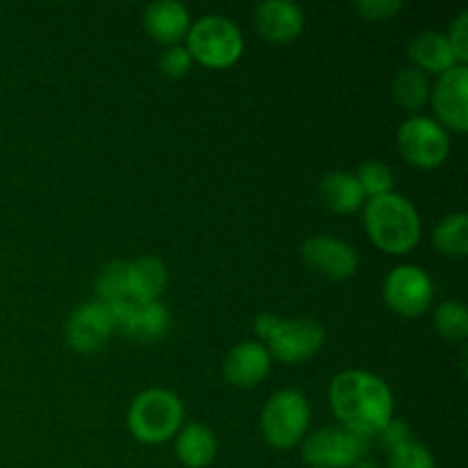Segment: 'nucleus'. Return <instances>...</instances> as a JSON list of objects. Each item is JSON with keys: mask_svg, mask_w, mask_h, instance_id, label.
I'll list each match as a JSON object with an SVG mask.
<instances>
[{"mask_svg": "<svg viewBox=\"0 0 468 468\" xmlns=\"http://www.w3.org/2000/svg\"><path fill=\"white\" fill-rule=\"evenodd\" d=\"M364 222L370 240L388 254H407L420 240V218L410 199L402 195L373 197L366 201Z\"/></svg>", "mask_w": 468, "mask_h": 468, "instance_id": "f03ea898", "label": "nucleus"}, {"mask_svg": "<svg viewBox=\"0 0 468 468\" xmlns=\"http://www.w3.org/2000/svg\"><path fill=\"white\" fill-rule=\"evenodd\" d=\"M311 423L309 400L300 391H277L261 414V432L277 451H288L304 441Z\"/></svg>", "mask_w": 468, "mask_h": 468, "instance_id": "423d86ee", "label": "nucleus"}, {"mask_svg": "<svg viewBox=\"0 0 468 468\" xmlns=\"http://www.w3.org/2000/svg\"><path fill=\"white\" fill-rule=\"evenodd\" d=\"M378 439H379V443H382V446L387 448L388 452L396 451V448H400L402 443L411 441L410 428H407V425L402 423V420H396V419H391L387 425H384L382 430H379Z\"/></svg>", "mask_w": 468, "mask_h": 468, "instance_id": "c756f323", "label": "nucleus"}, {"mask_svg": "<svg viewBox=\"0 0 468 468\" xmlns=\"http://www.w3.org/2000/svg\"><path fill=\"white\" fill-rule=\"evenodd\" d=\"M368 441L343 428H323L304 437L302 457L311 468H352L368 455Z\"/></svg>", "mask_w": 468, "mask_h": 468, "instance_id": "6e6552de", "label": "nucleus"}, {"mask_svg": "<svg viewBox=\"0 0 468 468\" xmlns=\"http://www.w3.org/2000/svg\"><path fill=\"white\" fill-rule=\"evenodd\" d=\"M434 329L451 343H462L468 336V311L462 302H443L434 311Z\"/></svg>", "mask_w": 468, "mask_h": 468, "instance_id": "b1692460", "label": "nucleus"}, {"mask_svg": "<svg viewBox=\"0 0 468 468\" xmlns=\"http://www.w3.org/2000/svg\"><path fill=\"white\" fill-rule=\"evenodd\" d=\"M176 452L178 462L187 468H206L213 464L218 455V441L215 434L206 425L190 423L176 434Z\"/></svg>", "mask_w": 468, "mask_h": 468, "instance_id": "aec40b11", "label": "nucleus"}, {"mask_svg": "<svg viewBox=\"0 0 468 468\" xmlns=\"http://www.w3.org/2000/svg\"><path fill=\"white\" fill-rule=\"evenodd\" d=\"M256 30L272 44H288L300 37L304 27V12L291 0H265L254 12Z\"/></svg>", "mask_w": 468, "mask_h": 468, "instance_id": "4468645a", "label": "nucleus"}, {"mask_svg": "<svg viewBox=\"0 0 468 468\" xmlns=\"http://www.w3.org/2000/svg\"><path fill=\"white\" fill-rule=\"evenodd\" d=\"M329 402L343 430L359 437H378L393 419V393L388 384L368 370H343L329 384Z\"/></svg>", "mask_w": 468, "mask_h": 468, "instance_id": "f257e3e1", "label": "nucleus"}, {"mask_svg": "<svg viewBox=\"0 0 468 468\" xmlns=\"http://www.w3.org/2000/svg\"><path fill=\"white\" fill-rule=\"evenodd\" d=\"M117 314V332L137 343H154L167 334L169 311L158 302H126L114 306Z\"/></svg>", "mask_w": 468, "mask_h": 468, "instance_id": "ddd939ff", "label": "nucleus"}, {"mask_svg": "<svg viewBox=\"0 0 468 468\" xmlns=\"http://www.w3.org/2000/svg\"><path fill=\"white\" fill-rule=\"evenodd\" d=\"M320 201L324 208L334 210V213H355L366 204V195L361 190L359 181L355 174L347 172H332L320 181Z\"/></svg>", "mask_w": 468, "mask_h": 468, "instance_id": "6ab92c4d", "label": "nucleus"}, {"mask_svg": "<svg viewBox=\"0 0 468 468\" xmlns=\"http://www.w3.org/2000/svg\"><path fill=\"white\" fill-rule=\"evenodd\" d=\"M432 242L448 259H464L468 251V215L452 213L434 227Z\"/></svg>", "mask_w": 468, "mask_h": 468, "instance_id": "4be33fe9", "label": "nucleus"}, {"mask_svg": "<svg viewBox=\"0 0 468 468\" xmlns=\"http://www.w3.org/2000/svg\"><path fill=\"white\" fill-rule=\"evenodd\" d=\"M391 94L400 108H405L407 112H416L430 99V78L416 67L402 69L393 78Z\"/></svg>", "mask_w": 468, "mask_h": 468, "instance_id": "412c9836", "label": "nucleus"}, {"mask_svg": "<svg viewBox=\"0 0 468 468\" xmlns=\"http://www.w3.org/2000/svg\"><path fill=\"white\" fill-rule=\"evenodd\" d=\"M272 366L268 347L263 343L245 341L233 347L224 359V378L238 388H251L263 382Z\"/></svg>", "mask_w": 468, "mask_h": 468, "instance_id": "2eb2a0df", "label": "nucleus"}, {"mask_svg": "<svg viewBox=\"0 0 468 468\" xmlns=\"http://www.w3.org/2000/svg\"><path fill=\"white\" fill-rule=\"evenodd\" d=\"M117 332V314L114 306L103 302H87L71 314L67 323V343L80 355H94L108 346Z\"/></svg>", "mask_w": 468, "mask_h": 468, "instance_id": "9d476101", "label": "nucleus"}, {"mask_svg": "<svg viewBox=\"0 0 468 468\" xmlns=\"http://www.w3.org/2000/svg\"><path fill=\"white\" fill-rule=\"evenodd\" d=\"M187 53L192 62H199L210 69H227L240 59L245 41L240 30L227 16H201L190 26L186 35Z\"/></svg>", "mask_w": 468, "mask_h": 468, "instance_id": "39448f33", "label": "nucleus"}, {"mask_svg": "<svg viewBox=\"0 0 468 468\" xmlns=\"http://www.w3.org/2000/svg\"><path fill=\"white\" fill-rule=\"evenodd\" d=\"M270 356L283 364H300L318 355L324 346V327L315 320H279L272 314H261L254 323Z\"/></svg>", "mask_w": 468, "mask_h": 468, "instance_id": "20e7f679", "label": "nucleus"}, {"mask_svg": "<svg viewBox=\"0 0 468 468\" xmlns=\"http://www.w3.org/2000/svg\"><path fill=\"white\" fill-rule=\"evenodd\" d=\"M398 146L410 165L434 169L451 154V137L437 119L414 114L398 128Z\"/></svg>", "mask_w": 468, "mask_h": 468, "instance_id": "0eeeda50", "label": "nucleus"}, {"mask_svg": "<svg viewBox=\"0 0 468 468\" xmlns=\"http://www.w3.org/2000/svg\"><path fill=\"white\" fill-rule=\"evenodd\" d=\"M160 71L167 78H183L192 67V58L186 46H167L158 62Z\"/></svg>", "mask_w": 468, "mask_h": 468, "instance_id": "bb28decb", "label": "nucleus"}, {"mask_svg": "<svg viewBox=\"0 0 468 468\" xmlns=\"http://www.w3.org/2000/svg\"><path fill=\"white\" fill-rule=\"evenodd\" d=\"M355 176L368 199L388 195V192H393V183H396V176H393L391 169L384 163H378V160H368V163L361 165Z\"/></svg>", "mask_w": 468, "mask_h": 468, "instance_id": "393cba45", "label": "nucleus"}, {"mask_svg": "<svg viewBox=\"0 0 468 468\" xmlns=\"http://www.w3.org/2000/svg\"><path fill=\"white\" fill-rule=\"evenodd\" d=\"M352 468H379V466L375 464L373 460H366V457H364V460H359V462H356V464L352 466Z\"/></svg>", "mask_w": 468, "mask_h": 468, "instance_id": "7c9ffc66", "label": "nucleus"}, {"mask_svg": "<svg viewBox=\"0 0 468 468\" xmlns=\"http://www.w3.org/2000/svg\"><path fill=\"white\" fill-rule=\"evenodd\" d=\"M432 105L443 128L466 133L468 128V67L457 64L441 73L432 91Z\"/></svg>", "mask_w": 468, "mask_h": 468, "instance_id": "9b49d317", "label": "nucleus"}, {"mask_svg": "<svg viewBox=\"0 0 468 468\" xmlns=\"http://www.w3.org/2000/svg\"><path fill=\"white\" fill-rule=\"evenodd\" d=\"M167 288V268L154 256L128 261V297L131 302H158Z\"/></svg>", "mask_w": 468, "mask_h": 468, "instance_id": "a211bd4d", "label": "nucleus"}, {"mask_svg": "<svg viewBox=\"0 0 468 468\" xmlns=\"http://www.w3.org/2000/svg\"><path fill=\"white\" fill-rule=\"evenodd\" d=\"M432 279L419 265H398L384 279V300L388 309L405 318L425 314L432 304Z\"/></svg>", "mask_w": 468, "mask_h": 468, "instance_id": "1a4fd4ad", "label": "nucleus"}, {"mask_svg": "<svg viewBox=\"0 0 468 468\" xmlns=\"http://www.w3.org/2000/svg\"><path fill=\"white\" fill-rule=\"evenodd\" d=\"M302 259L323 277L343 282L350 279L359 268V254L355 247L334 236H314L302 245Z\"/></svg>", "mask_w": 468, "mask_h": 468, "instance_id": "f8f14e48", "label": "nucleus"}, {"mask_svg": "<svg viewBox=\"0 0 468 468\" xmlns=\"http://www.w3.org/2000/svg\"><path fill=\"white\" fill-rule=\"evenodd\" d=\"M190 12L178 0H155L144 12V27L155 41L178 46V41L190 30Z\"/></svg>", "mask_w": 468, "mask_h": 468, "instance_id": "dca6fc26", "label": "nucleus"}, {"mask_svg": "<svg viewBox=\"0 0 468 468\" xmlns=\"http://www.w3.org/2000/svg\"><path fill=\"white\" fill-rule=\"evenodd\" d=\"M388 468H437L432 452L416 441L402 443L388 452Z\"/></svg>", "mask_w": 468, "mask_h": 468, "instance_id": "a878e982", "label": "nucleus"}, {"mask_svg": "<svg viewBox=\"0 0 468 468\" xmlns=\"http://www.w3.org/2000/svg\"><path fill=\"white\" fill-rule=\"evenodd\" d=\"M183 402L167 388H146L128 410V430L140 443H165L178 434L183 425Z\"/></svg>", "mask_w": 468, "mask_h": 468, "instance_id": "7ed1b4c3", "label": "nucleus"}, {"mask_svg": "<svg viewBox=\"0 0 468 468\" xmlns=\"http://www.w3.org/2000/svg\"><path fill=\"white\" fill-rule=\"evenodd\" d=\"M96 295L99 302L110 306H119L131 302L128 297V261H112L105 265L96 277Z\"/></svg>", "mask_w": 468, "mask_h": 468, "instance_id": "5701e85b", "label": "nucleus"}, {"mask_svg": "<svg viewBox=\"0 0 468 468\" xmlns=\"http://www.w3.org/2000/svg\"><path fill=\"white\" fill-rule=\"evenodd\" d=\"M448 44H451L452 55H455L457 64L468 62V9L460 12L455 23L451 26V32L446 35Z\"/></svg>", "mask_w": 468, "mask_h": 468, "instance_id": "cd10ccee", "label": "nucleus"}, {"mask_svg": "<svg viewBox=\"0 0 468 468\" xmlns=\"http://www.w3.org/2000/svg\"><path fill=\"white\" fill-rule=\"evenodd\" d=\"M355 9L366 21H388L400 12L402 3L400 0H364V3H356Z\"/></svg>", "mask_w": 468, "mask_h": 468, "instance_id": "c85d7f7f", "label": "nucleus"}, {"mask_svg": "<svg viewBox=\"0 0 468 468\" xmlns=\"http://www.w3.org/2000/svg\"><path fill=\"white\" fill-rule=\"evenodd\" d=\"M410 58L411 62L416 64V69L423 71L425 76H428V73L441 76L448 69L457 67V59L455 55H452V48L451 44H448L446 35L434 30L420 32V35H416L414 39H411Z\"/></svg>", "mask_w": 468, "mask_h": 468, "instance_id": "f3484780", "label": "nucleus"}]
</instances>
